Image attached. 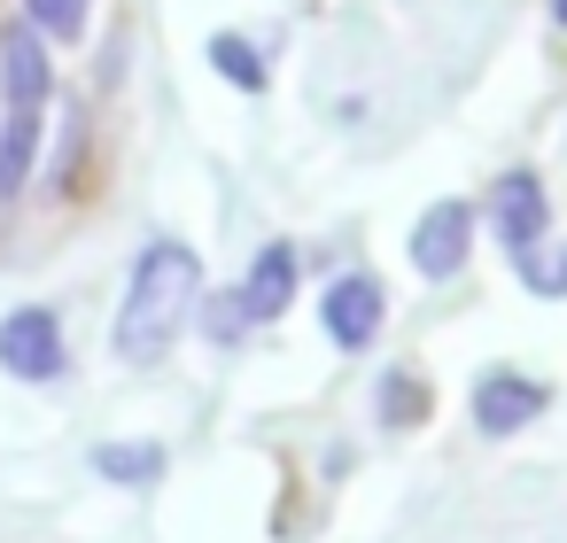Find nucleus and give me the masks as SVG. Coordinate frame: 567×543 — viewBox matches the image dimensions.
<instances>
[{
    "label": "nucleus",
    "instance_id": "10",
    "mask_svg": "<svg viewBox=\"0 0 567 543\" xmlns=\"http://www.w3.org/2000/svg\"><path fill=\"white\" fill-rule=\"evenodd\" d=\"M203 55H210V71H218L234 94H265V86H272L265 48H257V40H241V32H210V40H203Z\"/></svg>",
    "mask_w": 567,
    "mask_h": 543
},
{
    "label": "nucleus",
    "instance_id": "3",
    "mask_svg": "<svg viewBox=\"0 0 567 543\" xmlns=\"http://www.w3.org/2000/svg\"><path fill=\"white\" fill-rule=\"evenodd\" d=\"M0 373L17 380H63L71 373V342H63V311L55 303H17L0 319Z\"/></svg>",
    "mask_w": 567,
    "mask_h": 543
},
{
    "label": "nucleus",
    "instance_id": "4",
    "mask_svg": "<svg viewBox=\"0 0 567 543\" xmlns=\"http://www.w3.org/2000/svg\"><path fill=\"white\" fill-rule=\"evenodd\" d=\"M466 411H474V435L505 442V435H520V427H536V419L551 411V380L513 373V365H489V373L466 388Z\"/></svg>",
    "mask_w": 567,
    "mask_h": 543
},
{
    "label": "nucleus",
    "instance_id": "8",
    "mask_svg": "<svg viewBox=\"0 0 567 543\" xmlns=\"http://www.w3.org/2000/svg\"><path fill=\"white\" fill-rule=\"evenodd\" d=\"M296 288H303V257H296V241H265L257 257H249V272H241V311H249V326H280L288 319V303H296Z\"/></svg>",
    "mask_w": 567,
    "mask_h": 543
},
{
    "label": "nucleus",
    "instance_id": "9",
    "mask_svg": "<svg viewBox=\"0 0 567 543\" xmlns=\"http://www.w3.org/2000/svg\"><path fill=\"white\" fill-rule=\"evenodd\" d=\"M40 133H48V109H0V210L40 179Z\"/></svg>",
    "mask_w": 567,
    "mask_h": 543
},
{
    "label": "nucleus",
    "instance_id": "14",
    "mask_svg": "<svg viewBox=\"0 0 567 543\" xmlns=\"http://www.w3.org/2000/svg\"><path fill=\"white\" fill-rule=\"evenodd\" d=\"M513 272H520V288H528V295L567 303V241H536V249H520V257H513Z\"/></svg>",
    "mask_w": 567,
    "mask_h": 543
},
{
    "label": "nucleus",
    "instance_id": "2",
    "mask_svg": "<svg viewBox=\"0 0 567 543\" xmlns=\"http://www.w3.org/2000/svg\"><path fill=\"white\" fill-rule=\"evenodd\" d=\"M381 326H389V288H381L365 264H350V272H334V280L319 288V334H327L342 357H365V349L381 342Z\"/></svg>",
    "mask_w": 567,
    "mask_h": 543
},
{
    "label": "nucleus",
    "instance_id": "11",
    "mask_svg": "<svg viewBox=\"0 0 567 543\" xmlns=\"http://www.w3.org/2000/svg\"><path fill=\"white\" fill-rule=\"evenodd\" d=\"M164 466H172L164 442H94V473L117 481V489H156Z\"/></svg>",
    "mask_w": 567,
    "mask_h": 543
},
{
    "label": "nucleus",
    "instance_id": "12",
    "mask_svg": "<svg viewBox=\"0 0 567 543\" xmlns=\"http://www.w3.org/2000/svg\"><path fill=\"white\" fill-rule=\"evenodd\" d=\"M373 404H381V419H389V427H420V419L435 411V388H427L412 365H389V373H381V388H373Z\"/></svg>",
    "mask_w": 567,
    "mask_h": 543
},
{
    "label": "nucleus",
    "instance_id": "1",
    "mask_svg": "<svg viewBox=\"0 0 567 543\" xmlns=\"http://www.w3.org/2000/svg\"><path fill=\"white\" fill-rule=\"evenodd\" d=\"M195 303H203V257H195L179 233H156V241L133 257V280H125V303H117L110 349H117L125 365H156V357L195 326Z\"/></svg>",
    "mask_w": 567,
    "mask_h": 543
},
{
    "label": "nucleus",
    "instance_id": "13",
    "mask_svg": "<svg viewBox=\"0 0 567 543\" xmlns=\"http://www.w3.org/2000/svg\"><path fill=\"white\" fill-rule=\"evenodd\" d=\"M24 24H32L48 48H79L86 24H94V0H24Z\"/></svg>",
    "mask_w": 567,
    "mask_h": 543
},
{
    "label": "nucleus",
    "instance_id": "7",
    "mask_svg": "<svg viewBox=\"0 0 567 543\" xmlns=\"http://www.w3.org/2000/svg\"><path fill=\"white\" fill-rule=\"evenodd\" d=\"M48 102H55V55L17 17L9 32H0V109H48Z\"/></svg>",
    "mask_w": 567,
    "mask_h": 543
},
{
    "label": "nucleus",
    "instance_id": "6",
    "mask_svg": "<svg viewBox=\"0 0 567 543\" xmlns=\"http://www.w3.org/2000/svg\"><path fill=\"white\" fill-rule=\"evenodd\" d=\"M474 226H482V210L474 202H427L420 210V226H412V272L420 280H458L466 272V257H474Z\"/></svg>",
    "mask_w": 567,
    "mask_h": 543
},
{
    "label": "nucleus",
    "instance_id": "15",
    "mask_svg": "<svg viewBox=\"0 0 567 543\" xmlns=\"http://www.w3.org/2000/svg\"><path fill=\"white\" fill-rule=\"evenodd\" d=\"M195 319H203V334L218 342V349H241L257 326H249V311H241V295L234 288H203V303H195Z\"/></svg>",
    "mask_w": 567,
    "mask_h": 543
},
{
    "label": "nucleus",
    "instance_id": "16",
    "mask_svg": "<svg viewBox=\"0 0 567 543\" xmlns=\"http://www.w3.org/2000/svg\"><path fill=\"white\" fill-rule=\"evenodd\" d=\"M551 24H559V32H567V0H551Z\"/></svg>",
    "mask_w": 567,
    "mask_h": 543
},
{
    "label": "nucleus",
    "instance_id": "5",
    "mask_svg": "<svg viewBox=\"0 0 567 543\" xmlns=\"http://www.w3.org/2000/svg\"><path fill=\"white\" fill-rule=\"evenodd\" d=\"M482 226H489V233L505 241V257H520V249L551 241V195H544V179H536L528 164L497 171V187H489V210H482Z\"/></svg>",
    "mask_w": 567,
    "mask_h": 543
}]
</instances>
